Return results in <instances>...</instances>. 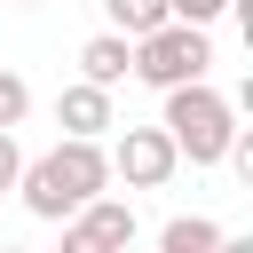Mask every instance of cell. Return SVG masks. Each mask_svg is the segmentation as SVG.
<instances>
[{
    "instance_id": "1",
    "label": "cell",
    "mask_w": 253,
    "mask_h": 253,
    "mask_svg": "<svg viewBox=\"0 0 253 253\" xmlns=\"http://www.w3.org/2000/svg\"><path fill=\"white\" fill-rule=\"evenodd\" d=\"M16 190H24V206L40 221H71L87 198L111 190V158H103V142H55L47 158H24Z\"/></svg>"
},
{
    "instance_id": "2",
    "label": "cell",
    "mask_w": 253,
    "mask_h": 253,
    "mask_svg": "<svg viewBox=\"0 0 253 253\" xmlns=\"http://www.w3.org/2000/svg\"><path fill=\"white\" fill-rule=\"evenodd\" d=\"M158 134L174 142V158L221 166L229 142H237V111H229V95H213V87H174L166 111H158Z\"/></svg>"
},
{
    "instance_id": "3",
    "label": "cell",
    "mask_w": 253,
    "mask_h": 253,
    "mask_svg": "<svg viewBox=\"0 0 253 253\" xmlns=\"http://www.w3.org/2000/svg\"><path fill=\"white\" fill-rule=\"evenodd\" d=\"M206 71H213V40L190 32V24H158L150 40H134V79L158 87V95H174V87H206Z\"/></svg>"
},
{
    "instance_id": "4",
    "label": "cell",
    "mask_w": 253,
    "mask_h": 253,
    "mask_svg": "<svg viewBox=\"0 0 253 253\" xmlns=\"http://www.w3.org/2000/svg\"><path fill=\"white\" fill-rule=\"evenodd\" d=\"M103 158H111V182H126V190H166V182H174V166H182V158H174V142H166L158 126H126Z\"/></svg>"
},
{
    "instance_id": "5",
    "label": "cell",
    "mask_w": 253,
    "mask_h": 253,
    "mask_svg": "<svg viewBox=\"0 0 253 253\" xmlns=\"http://www.w3.org/2000/svg\"><path fill=\"white\" fill-rule=\"evenodd\" d=\"M126 245H134V206L103 190V198H87V206L63 221V245H55V253H126Z\"/></svg>"
},
{
    "instance_id": "6",
    "label": "cell",
    "mask_w": 253,
    "mask_h": 253,
    "mask_svg": "<svg viewBox=\"0 0 253 253\" xmlns=\"http://www.w3.org/2000/svg\"><path fill=\"white\" fill-rule=\"evenodd\" d=\"M55 126H63V142H103V126H119V119H111V95H103V87L71 79V87L55 95Z\"/></svg>"
},
{
    "instance_id": "7",
    "label": "cell",
    "mask_w": 253,
    "mask_h": 253,
    "mask_svg": "<svg viewBox=\"0 0 253 253\" xmlns=\"http://www.w3.org/2000/svg\"><path fill=\"white\" fill-rule=\"evenodd\" d=\"M79 79L87 87H119V79H134V40H119V32H95L87 47H79Z\"/></svg>"
},
{
    "instance_id": "8",
    "label": "cell",
    "mask_w": 253,
    "mask_h": 253,
    "mask_svg": "<svg viewBox=\"0 0 253 253\" xmlns=\"http://www.w3.org/2000/svg\"><path fill=\"white\" fill-rule=\"evenodd\" d=\"M103 16H111V32H119V40H150L158 24H174V16H166V0H103Z\"/></svg>"
},
{
    "instance_id": "9",
    "label": "cell",
    "mask_w": 253,
    "mask_h": 253,
    "mask_svg": "<svg viewBox=\"0 0 253 253\" xmlns=\"http://www.w3.org/2000/svg\"><path fill=\"white\" fill-rule=\"evenodd\" d=\"M213 245H221V221H206V213H174L158 229V253H213Z\"/></svg>"
},
{
    "instance_id": "10",
    "label": "cell",
    "mask_w": 253,
    "mask_h": 253,
    "mask_svg": "<svg viewBox=\"0 0 253 253\" xmlns=\"http://www.w3.org/2000/svg\"><path fill=\"white\" fill-rule=\"evenodd\" d=\"M229 8H237V0H166V16H174V24H190V32H213Z\"/></svg>"
},
{
    "instance_id": "11",
    "label": "cell",
    "mask_w": 253,
    "mask_h": 253,
    "mask_svg": "<svg viewBox=\"0 0 253 253\" xmlns=\"http://www.w3.org/2000/svg\"><path fill=\"white\" fill-rule=\"evenodd\" d=\"M24 111H32V87H24L16 71H0V134H16V126H24Z\"/></svg>"
},
{
    "instance_id": "12",
    "label": "cell",
    "mask_w": 253,
    "mask_h": 253,
    "mask_svg": "<svg viewBox=\"0 0 253 253\" xmlns=\"http://www.w3.org/2000/svg\"><path fill=\"white\" fill-rule=\"evenodd\" d=\"M16 174H24V150H16V134H0V190H16Z\"/></svg>"
},
{
    "instance_id": "13",
    "label": "cell",
    "mask_w": 253,
    "mask_h": 253,
    "mask_svg": "<svg viewBox=\"0 0 253 253\" xmlns=\"http://www.w3.org/2000/svg\"><path fill=\"white\" fill-rule=\"evenodd\" d=\"M213 253H253V237H229V229H221V245H213Z\"/></svg>"
},
{
    "instance_id": "14",
    "label": "cell",
    "mask_w": 253,
    "mask_h": 253,
    "mask_svg": "<svg viewBox=\"0 0 253 253\" xmlns=\"http://www.w3.org/2000/svg\"><path fill=\"white\" fill-rule=\"evenodd\" d=\"M0 253H32V245H0Z\"/></svg>"
},
{
    "instance_id": "15",
    "label": "cell",
    "mask_w": 253,
    "mask_h": 253,
    "mask_svg": "<svg viewBox=\"0 0 253 253\" xmlns=\"http://www.w3.org/2000/svg\"><path fill=\"white\" fill-rule=\"evenodd\" d=\"M16 8H40V0H16Z\"/></svg>"
}]
</instances>
